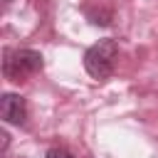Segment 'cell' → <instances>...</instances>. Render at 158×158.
Wrapping results in <instances>:
<instances>
[{
  "instance_id": "obj_2",
  "label": "cell",
  "mask_w": 158,
  "mask_h": 158,
  "mask_svg": "<svg viewBox=\"0 0 158 158\" xmlns=\"http://www.w3.org/2000/svg\"><path fill=\"white\" fill-rule=\"evenodd\" d=\"M42 69V54L35 49H5L2 72L10 81H25Z\"/></svg>"
},
{
  "instance_id": "obj_3",
  "label": "cell",
  "mask_w": 158,
  "mask_h": 158,
  "mask_svg": "<svg viewBox=\"0 0 158 158\" xmlns=\"http://www.w3.org/2000/svg\"><path fill=\"white\" fill-rule=\"evenodd\" d=\"M0 116L5 123H25L27 118V106H25V99L20 94H2L0 99Z\"/></svg>"
},
{
  "instance_id": "obj_1",
  "label": "cell",
  "mask_w": 158,
  "mask_h": 158,
  "mask_svg": "<svg viewBox=\"0 0 158 158\" xmlns=\"http://www.w3.org/2000/svg\"><path fill=\"white\" fill-rule=\"evenodd\" d=\"M118 57V44L116 40H99L84 52V69L94 79H109Z\"/></svg>"
},
{
  "instance_id": "obj_4",
  "label": "cell",
  "mask_w": 158,
  "mask_h": 158,
  "mask_svg": "<svg viewBox=\"0 0 158 158\" xmlns=\"http://www.w3.org/2000/svg\"><path fill=\"white\" fill-rule=\"evenodd\" d=\"M44 158H74V153L67 151V148H62V146H57V148H49Z\"/></svg>"
},
{
  "instance_id": "obj_5",
  "label": "cell",
  "mask_w": 158,
  "mask_h": 158,
  "mask_svg": "<svg viewBox=\"0 0 158 158\" xmlns=\"http://www.w3.org/2000/svg\"><path fill=\"white\" fill-rule=\"evenodd\" d=\"M7 2H10V0H7Z\"/></svg>"
}]
</instances>
